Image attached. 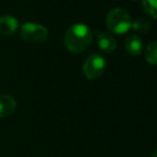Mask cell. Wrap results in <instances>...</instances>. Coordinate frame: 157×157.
I'll return each instance as SVG.
<instances>
[{"label": "cell", "instance_id": "6da1fadb", "mask_svg": "<svg viewBox=\"0 0 157 157\" xmlns=\"http://www.w3.org/2000/svg\"><path fill=\"white\" fill-rule=\"evenodd\" d=\"M93 41V32L85 24H74L64 34V45L71 52L79 54L89 47Z\"/></svg>", "mask_w": 157, "mask_h": 157}, {"label": "cell", "instance_id": "7a4b0ae2", "mask_svg": "<svg viewBox=\"0 0 157 157\" xmlns=\"http://www.w3.org/2000/svg\"><path fill=\"white\" fill-rule=\"evenodd\" d=\"M132 17L129 13L122 8L111 10L106 16V26L116 34H124L132 28Z\"/></svg>", "mask_w": 157, "mask_h": 157}, {"label": "cell", "instance_id": "3957f363", "mask_svg": "<svg viewBox=\"0 0 157 157\" xmlns=\"http://www.w3.org/2000/svg\"><path fill=\"white\" fill-rule=\"evenodd\" d=\"M106 68V61L101 56L97 54H92L86 59L82 66V72L86 78L93 80L103 75Z\"/></svg>", "mask_w": 157, "mask_h": 157}, {"label": "cell", "instance_id": "277c9868", "mask_svg": "<svg viewBox=\"0 0 157 157\" xmlns=\"http://www.w3.org/2000/svg\"><path fill=\"white\" fill-rule=\"evenodd\" d=\"M21 35L23 40L29 43H42L47 39L48 30L40 24L29 21L21 26Z\"/></svg>", "mask_w": 157, "mask_h": 157}, {"label": "cell", "instance_id": "5b68a950", "mask_svg": "<svg viewBox=\"0 0 157 157\" xmlns=\"http://www.w3.org/2000/svg\"><path fill=\"white\" fill-rule=\"evenodd\" d=\"M16 106V101L12 95L0 94V118H6L14 113Z\"/></svg>", "mask_w": 157, "mask_h": 157}, {"label": "cell", "instance_id": "8992f818", "mask_svg": "<svg viewBox=\"0 0 157 157\" xmlns=\"http://www.w3.org/2000/svg\"><path fill=\"white\" fill-rule=\"evenodd\" d=\"M125 48L126 52L132 56H139L142 52L143 42L140 36L136 34H130L125 40Z\"/></svg>", "mask_w": 157, "mask_h": 157}, {"label": "cell", "instance_id": "52a82bcc", "mask_svg": "<svg viewBox=\"0 0 157 157\" xmlns=\"http://www.w3.org/2000/svg\"><path fill=\"white\" fill-rule=\"evenodd\" d=\"M18 21L11 15H3L0 17V33L3 35L13 34L18 28Z\"/></svg>", "mask_w": 157, "mask_h": 157}, {"label": "cell", "instance_id": "ba28073f", "mask_svg": "<svg viewBox=\"0 0 157 157\" xmlns=\"http://www.w3.org/2000/svg\"><path fill=\"white\" fill-rule=\"evenodd\" d=\"M97 46L103 52H112L117 48V41L113 36L107 33H97L96 35Z\"/></svg>", "mask_w": 157, "mask_h": 157}, {"label": "cell", "instance_id": "9c48e42d", "mask_svg": "<svg viewBox=\"0 0 157 157\" xmlns=\"http://www.w3.org/2000/svg\"><path fill=\"white\" fill-rule=\"evenodd\" d=\"M145 59L152 65H157V41L147 45L145 49Z\"/></svg>", "mask_w": 157, "mask_h": 157}, {"label": "cell", "instance_id": "30bf717a", "mask_svg": "<svg viewBox=\"0 0 157 157\" xmlns=\"http://www.w3.org/2000/svg\"><path fill=\"white\" fill-rule=\"evenodd\" d=\"M132 28L139 33H147L151 29V24L145 18H137L132 23Z\"/></svg>", "mask_w": 157, "mask_h": 157}, {"label": "cell", "instance_id": "8fae6325", "mask_svg": "<svg viewBox=\"0 0 157 157\" xmlns=\"http://www.w3.org/2000/svg\"><path fill=\"white\" fill-rule=\"evenodd\" d=\"M144 11L153 18H157V0H141Z\"/></svg>", "mask_w": 157, "mask_h": 157}, {"label": "cell", "instance_id": "7c38bea8", "mask_svg": "<svg viewBox=\"0 0 157 157\" xmlns=\"http://www.w3.org/2000/svg\"><path fill=\"white\" fill-rule=\"evenodd\" d=\"M152 157H157V150H156L155 152H154L153 154H152Z\"/></svg>", "mask_w": 157, "mask_h": 157}, {"label": "cell", "instance_id": "4fadbf2b", "mask_svg": "<svg viewBox=\"0 0 157 157\" xmlns=\"http://www.w3.org/2000/svg\"><path fill=\"white\" fill-rule=\"evenodd\" d=\"M134 1H141V0H134Z\"/></svg>", "mask_w": 157, "mask_h": 157}]
</instances>
